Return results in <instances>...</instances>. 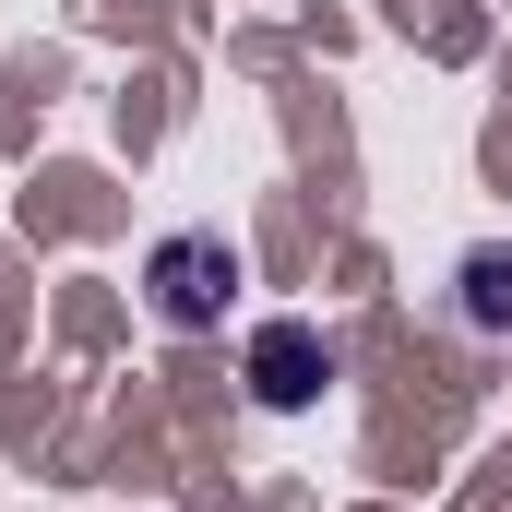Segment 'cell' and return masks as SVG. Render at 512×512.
I'll return each mask as SVG.
<instances>
[{
	"label": "cell",
	"mask_w": 512,
	"mask_h": 512,
	"mask_svg": "<svg viewBox=\"0 0 512 512\" xmlns=\"http://www.w3.org/2000/svg\"><path fill=\"white\" fill-rule=\"evenodd\" d=\"M322 382H334V346H322L310 322H262V334H251V393L274 405V417H298Z\"/></svg>",
	"instance_id": "7a4b0ae2"
},
{
	"label": "cell",
	"mask_w": 512,
	"mask_h": 512,
	"mask_svg": "<svg viewBox=\"0 0 512 512\" xmlns=\"http://www.w3.org/2000/svg\"><path fill=\"white\" fill-rule=\"evenodd\" d=\"M143 298H155V322H167V334H215V322H227V298H239V251H227L215 227H179V239H155V251H143Z\"/></svg>",
	"instance_id": "6da1fadb"
},
{
	"label": "cell",
	"mask_w": 512,
	"mask_h": 512,
	"mask_svg": "<svg viewBox=\"0 0 512 512\" xmlns=\"http://www.w3.org/2000/svg\"><path fill=\"white\" fill-rule=\"evenodd\" d=\"M465 286H477V298H465L477 322H512V262H501V251H489V262H465Z\"/></svg>",
	"instance_id": "3957f363"
}]
</instances>
